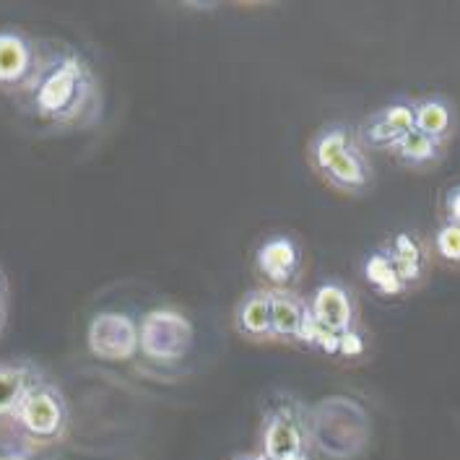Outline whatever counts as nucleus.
I'll return each mask as SVG.
<instances>
[{
	"label": "nucleus",
	"mask_w": 460,
	"mask_h": 460,
	"mask_svg": "<svg viewBox=\"0 0 460 460\" xmlns=\"http://www.w3.org/2000/svg\"><path fill=\"white\" fill-rule=\"evenodd\" d=\"M232 460H266L263 456H258V453H243V456H234Z\"/></svg>",
	"instance_id": "25"
},
{
	"label": "nucleus",
	"mask_w": 460,
	"mask_h": 460,
	"mask_svg": "<svg viewBox=\"0 0 460 460\" xmlns=\"http://www.w3.org/2000/svg\"><path fill=\"white\" fill-rule=\"evenodd\" d=\"M362 351H364V341L357 328H354V331H349V333H343V336H339V354H343V357H359Z\"/></svg>",
	"instance_id": "23"
},
{
	"label": "nucleus",
	"mask_w": 460,
	"mask_h": 460,
	"mask_svg": "<svg viewBox=\"0 0 460 460\" xmlns=\"http://www.w3.org/2000/svg\"><path fill=\"white\" fill-rule=\"evenodd\" d=\"M310 315L313 323L328 336H343L357 328V305L351 291L339 281H325L313 294Z\"/></svg>",
	"instance_id": "8"
},
{
	"label": "nucleus",
	"mask_w": 460,
	"mask_h": 460,
	"mask_svg": "<svg viewBox=\"0 0 460 460\" xmlns=\"http://www.w3.org/2000/svg\"><path fill=\"white\" fill-rule=\"evenodd\" d=\"M435 252L437 258L447 266H460V226L453 224H439L435 232Z\"/></svg>",
	"instance_id": "20"
},
{
	"label": "nucleus",
	"mask_w": 460,
	"mask_h": 460,
	"mask_svg": "<svg viewBox=\"0 0 460 460\" xmlns=\"http://www.w3.org/2000/svg\"><path fill=\"white\" fill-rule=\"evenodd\" d=\"M40 66V48L22 29H0V92L24 94Z\"/></svg>",
	"instance_id": "6"
},
{
	"label": "nucleus",
	"mask_w": 460,
	"mask_h": 460,
	"mask_svg": "<svg viewBox=\"0 0 460 460\" xmlns=\"http://www.w3.org/2000/svg\"><path fill=\"white\" fill-rule=\"evenodd\" d=\"M42 369L31 362H0V416L13 411L22 398L37 383H42Z\"/></svg>",
	"instance_id": "13"
},
{
	"label": "nucleus",
	"mask_w": 460,
	"mask_h": 460,
	"mask_svg": "<svg viewBox=\"0 0 460 460\" xmlns=\"http://www.w3.org/2000/svg\"><path fill=\"white\" fill-rule=\"evenodd\" d=\"M357 144V133L346 125V122H331V125H323L313 136L310 148H307V156H310V164L313 170L320 174L325 170L333 159H339L341 154L349 148V146Z\"/></svg>",
	"instance_id": "15"
},
{
	"label": "nucleus",
	"mask_w": 460,
	"mask_h": 460,
	"mask_svg": "<svg viewBox=\"0 0 460 460\" xmlns=\"http://www.w3.org/2000/svg\"><path fill=\"white\" fill-rule=\"evenodd\" d=\"M237 333L250 341H273L270 336V289H250L234 310Z\"/></svg>",
	"instance_id": "12"
},
{
	"label": "nucleus",
	"mask_w": 460,
	"mask_h": 460,
	"mask_svg": "<svg viewBox=\"0 0 460 460\" xmlns=\"http://www.w3.org/2000/svg\"><path fill=\"white\" fill-rule=\"evenodd\" d=\"M377 112L401 136H406V133L413 130V102H409V99H395V102H390V104H385Z\"/></svg>",
	"instance_id": "21"
},
{
	"label": "nucleus",
	"mask_w": 460,
	"mask_h": 460,
	"mask_svg": "<svg viewBox=\"0 0 460 460\" xmlns=\"http://www.w3.org/2000/svg\"><path fill=\"white\" fill-rule=\"evenodd\" d=\"M401 138H403V136H401L398 130H393L388 122L380 118V112H372V115L362 122L359 133H357L359 146L375 148V151H393Z\"/></svg>",
	"instance_id": "19"
},
{
	"label": "nucleus",
	"mask_w": 460,
	"mask_h": 460,
	"mask_svg": "<svg viewBox=\"0 0 460 460\" xmlns=\"http://www.w3.org/2000/svg\"><path fill=\"white\" fill-rule=\"evenodd\" d=\"M22 99L37 120L52 128H86L102 112L94 66L73 48L40 49V66Z\"/></svg>",
	"instance_id": "1"
},
{
	"label": "nucleus",
	"mask_w": 460,
	"mask_h": 460,
	"mask_svg": "<svg viewBox=\"0 0 460 460\" xmlns=\"http://www.w3.org/2000/svg\"><path fill=\"white\" fill-rule=\"evenodd\" d=\"M372 164L364 154V148L359 146V141L354 146H349L339 159H333L325 170L320 172V177L336 188L341 193L346 195H364L372 185Z\"/></svg>",
	"instance_id": "10"
},
{
	"label": "nucleus",
	"mask_w": 460,
	"mask_h": 460,
	"mask_svg": "<svg viewBox=\"0 0 460 460\" xmlns=\"http://www.w3.org/2000/svg\"><path fill=\"white\" fill-rule=\"evenodd\" d=\"M270 336L273 341H299L315 346L317 325L310 315L307 299L291 289H270Z\"/></svg>",
	"instance_id": "7"
},
{
	"label": "nucleus",
	"mask_w": 460,
	"mask_h": 460,
	"mask_svg": "<svg viewBox=\"0 0 460 460\" xmlns=\"http://www.w3.org/2000/svg\"><path fill=\"white\" fill-rule=\"evenodd\" d=\"M0 313H5V279L0 273Z\"/></svg>",
	"instance_id": "24"
},
{
	"label": "nucleus",
	"mask_w": 460,
	"mask_h": 460,
	"mask_svg": "<svg viewBox=\"0 0 460 460\" xmlns=\"http://www.w3.org/2000/svg\"><path fill=\"white\" fill-rule=\"evenodd\" d=\"M0 460H58V447L37 445L11 416H0Z\"/></svg>",
	"instance_id": "16"
},
{
	"label": "nucleus",
	"mask_w": 460,
	"mask_h": 460,
	"mask_svg": "<svg viewBox=\"0 0 460 460\" xmlns=\"http://www.w3.org/2000/svg\"><path fill=\"white\" fill-rule=\"evenodd\" d=\"M89 351L104 362H128L138 354V323L125 313H97L86 328Z\"/></svg>",
	"instance_id": "5"
},
{
	"label": "nucleus",
	"mask_w": 460,
	"mask_h": 460,
	"mask_svg": "<svg viewBox=\"0 0 460 460\" xmlns=\"http://www.w3.org/2000/svg\"><path fill=\"white\" fill-rule=\"evenodd\" d=\"M258 445V456L266 460H310V421L305 406L291 395H281L268 406Z\"/></svg>",
	"instance_id": "2"
},
{
	"label": "nucleus",
	"mask_w": 460,
	"mask_h": 460,
	"mask_svg": "<svg viewBox=\"0 0 460 460\" xmlns=\"http://www.w3.org/2000/svg\"><path fill=\"white\" fill-rule=\"evenodd\" d=\"M388 252L395 268H398L401 281L406 284V289H411V287L424 281V276H427V250L411 232H398L393 237V243L388 244Z\"/></svg>",
	"instance_id": "14"
},
{
	"label": "nucleus",
	"mask_w": 460,
	"mask_h": 460,
	"mask_svg": "<svg viewBox=\"0 0 460 460\" xmlns=\"http://www.w3.org/2000/svg\"><path fill=\"white\" fill-rule=\"evenodd\" d=\"M362 273L364 279H367V284L377 291V294H383V296H401V294L409 291L406 284L401 281V276H398V268H395L393 258H390L388 247L369 252L364 258Z\"/></svg>",
	"instance_id": "18"
},
{
	"label": "nucleus",
	"mask_w": 460,
	"mask_h": 460,
	"mask_svg": "<svg viewBox=\"0 0 460 460\" xmlns=\"http://www.w3.org/2000/svg\"><path fill=\"white\" fill-rule=\"evenodd\" d=\"M403 167H411V170H424V167H432L437 164L442 156H445V146L437 144L435 138L419 133V130H411L406 133L395 148L390 151Z\"/></svg>",
	"instance_id": "17"
},
{
	"label": "nucleus",
	"mask_w": 460,
	"mask_h": 460,
	"mask_svg": "<svg viewBox=\"0 0 460 460\" xmlns=\"http://www.w3.org/2000/svg\"><path fill=\"white\" fill-rule=\"evenodd\" d=\"M458 115L456 104L442 94H429V97L413 102V130L435 138L437 144H447L456 133Z\"/></svg>",
	"instance_id": "11"
},
{
	"label": "nucleus",
	"mask_w": 460,
	"mask_h": 460,
	"mask_svg": "<svg viewBox=\"0 0 460 460\" xmlns=\"http://www.w3.org/2000/svg\"><path fill=\"white\" fill-rule=\"evenodd\" d=\"M8 416L29 439L45 447H58L68 432V421H71L66 395L48 380L37 383L29 390L22 398V403Z\"/></svg>",
	"instance_id": "3"
},
{
	"label": "nucleus",
	"mask_w": 460,
	"mask_h": 460,
	"mask_svg": "<svg viewBox=\"0 0 460 460\" xmlns=\"http://www.w3.org/2000/svg\"><path fill=\"white\" fill-rule=\"evenodd\" d=\"M255 268L273 289H289L302 268V250L287 234H273L258 244Z\"/></svg>",
	"instance_id": "9"
},
{
	"label": "nucleus",
	"mask_w": 460,
	"mask_h": 460,
	"mask_svg": "<svg viewBox=\"0 0 460 460\" xmlns=\"http://www.w3.org/2000/svg\"><path fill=\"white\" fill-rule=\"evenodd\" d=\"M3 320H5V313H0V331H3Z\"/></svg>",
	"instance_id": "26"
},
{
	"label": "nucleus",
	"mask_w": 460,
	"mask_h": 460,
	"mask_svg": "<svg viewBox=\"0 0 460 460\" xmlns=\"http://www.w3.org/2000/svg\"><path fill=\"white\" fill-rule=\"evenodd\" d=\"M193 323L170 307L151 310L138 323V351L151 362H180L193 349Z\"/></svg>",
	"instance_id": "4"
},
{
	"label": "nucleus",
	"mask_w": 460,
	"mask_h": 460,
	"mask_svg": "<svg viewBox=\"0 0 460 460\" xmlns=\"http://www.w3.org/2000/svg\"><path fill=\"white\" fill-rule=\"evenodd\" d=\"M442 214H445V224L460 226V182L447 188L445 200H442Z\"/></svg>",
	"instance_id": "22"
}]
</instances>
